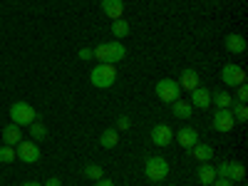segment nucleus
<instances>
[{
  "instance_id": "obj_1",
  "label": "nucleus",
  "mask_w": 248,
  "mask_h": 186,
  "mask_svg": "<svg viewBox=\"0 0 248 186\" xmlns=\"http://www.w3.org/2000/svg\"><path fill=\"white\" fill-rule=\"evenodd\" d=\"M94 57L102 62V65H117L127 57V47L122 43H102L94 47Z\"/></svg>"
},
{
  "instance_id": "obj_2",
  "label": "nucleus",
  "mask_w": 248,
  "mask_h": 186,
  "mask_svg": "<svg viewBox=\"0 0 248 186\" xmlns=\"http://www.w3.org/2000/svg\"><path fill=\"white\" fill-rule=\"evenodd\" d=\"M90 82L97 87V90H107L117 82V70L114 65H97L92 72H90Z\"/></svg>"
},
{
  "instance_id": "obj_3",
  "label": "nucleus",
  "mask_w": 248,
  "mask_h": 186,
  "mask_svg": "<svg viewBox=\"0 0 248 186\" xmlns=\"http://www.w3.org/2000/svg\"><path fill=\"white\" fill-rule=\"evenodd\" d=\"M10 117H13V124H17V127H30L37 119V112L32 109V105H28V102H15L10 107Z\"/></svg>"
},
{
  "instance_id": "obj_4",
  "label": "nucleus",
  "mask_w": 248,
  "mask_h": 186,
  "mask_svg": "<svg viewBox=\"0 0 248 186\" xmlns=\"http://www.w3.org/2000/svg\"><path fill=\"white\" fill-rule=\"evenodd\" d=\"M144 174H147L149 181H164L169 176V161L161 156H149L147 164H144Z\"/></svg>"
},
{
  "instance_id": "obj_5",
  "label": "nucleus",
  "mask_w": 248,
  "mask_h": 186,
  "mask_svg": "<svg viewBox=\"0 0 248 186\" xmlns=\"http://www.w3.org/2000/svg\"><path fill=\"white\" fill-rule=\"evenodd\" d=\"M156 97L161 99V102H176L179 97H181V87H179V82L176 79H171V77H164V79H159L156 82Z\"/></svg>"
},
{
  "instance_id": "obj_6",
  "label": "nucleus",
  "mask_w": 248,
  "mask_h": 186,
  "mask_svg": "<svg viewBox=\"0 0 248 186\" xmlns=\"http://www.w3.org/2000/svg\"><path fill=\"white\" fill-rule=\"evenodd\" d=\"M216 176L229 179V181H243L246 179V167L238 161H223L216 167Z\"/></svg>"
},
{
  "instance_id": "obj_7",
  "label": "nucleus",
  "mask_w": 248,
  "mask_h": 186,
  "mask_svg": "<svg viewBox=\"0 0 248 186\" xmlns=\"http://www.w3.org/2000/svg\"><path fill=\"white\" fill-rule=\"evenodd\" d=\"M221 79H223V85H229V87H238L246 82V70L238 67V65H223Z\"/></svg>"
},
{
  "instance_id": "obj_8",
  "label": "nucleus",
  "mask_w": 248,
  "mask_h": 186,
  "mask_svg": "<svg viewBox=\"0 0 248 186\" xmlns=\"http://www.w3.org/2000/svg\"><path fill=\"white\" fill-rule=\"evenodd\" d=\"M233 124H236V119H233V114H231V107L214 112V129H216V132L226 134V132L233 129Z\"/></svg>"
},
{
  "instance_id": "obj_9",
  "label": "nucleus",
  "mask_w": 248,
  "mask_h": 186,
  "mask_svg": "<svg viewBox=\"0 0 248 186\" xmlns=\"http://www.w3.org/2000/svg\"><path fill=\"white\" fill-rule=\"evenodd\" d=\"M15 154H17L20 161H25V164H35V161L40 159V149H37L35 141H20L17 149H15Z\"/></svg>"
},
{
  "instance_id": "obj_10",
  "label": "nucleus",
  "mask_w": 248,
  "mask_h": 186,
  "mask_svg": "<svg viewBox=\"0 0 248 186\" xmlns=\"http://www.w3.org/2000/svg\"><path fill=\"white\" fill-rule=\"evenodd\" d=\"M152 141L156 144V147H169V144L174 141V132L169 124H156V127L152 129Z\"/></svg>"
},
{
  "instance_id": "obj_11",
  "label": "nucleus",
  "mask_w": 248,
  "mask_h": 186,
  "mask_svg": "<svg viewBox=\"0 0 248 186\" xmlns=\"http://www.w3.org/2000/svg\"><path fill=\"white\" fill-rule=\"evenodd\" d=\"M189 105H191V107H199V109H206V107L211 105V92L206 90V87H194Z\"/></svg>"
},
{
  "instance_id": "obj_12",
  "label": "nucleus",
  "mask_w": 248,
  "mask_h": 186,
  "mask_svg": "<svg viewBox=\"0 0 248 186\" xmlns=\"http://www.w3.org/2000/svg\"><path fill=\"white\" fill-rule=\"evenodd\" d=\"M176 141L181 144L184 149H191L194 144H199V132L194 127H184V129L176 132Z\"/></svg>"
},
{
  "instance_id": "obj_13",
  "label": "nucleus",
  "mask_w": 248,
  "mask_h": 186,
  "mask_svg": "<svg viewBox=\"0 0 248 186\" xmlns=\"http://www.w3.org/2000/svg\"><path fill=\"white\" fill-rule=\"evenodd\" d=\"M179 87L181 90H186V92H191L194 87H199V72L196 70H184L181 75H179Z\"/></svg>"
},
{
  "instance_id": "obj_14",
  "label": "nucleus",
  "mask_w": 248,
  "mask_h": 186,
  "mask_svg": "<svg viewBox=\"0 0 248 186\" xmlns=\"http://www.w3.org/2000/svg\"><path fill=\"white\" fill-rule=\"evenodd\" d=\"M223 45H226V50H229V52L241 55V52H246V37L231 32V35H226V43H223Z\"/></svg>"
},
{
  "instance_id": "obj_15",
  "label": "nucleus",
  "mask_w": 248,
  "mask_h": 186,
  "mask_svg": "<svg viewBox=\"0 0 248 186\" xmlns=\"http://www.w3.org/2000/svg\"><path fill=\"white\" fill-rule=\"evenodd\" d=\"M102 10H105L107 17L119 20L124 15V3H122V0H102Z\"/></svg>"
},
{
  "instance_id": "obj_16",
  "label": "nucleus",
  "mask_w": 248,
  "mask_h": 186,
  "mask_svg": "<svg viewBox=\"0 0 248 186\" xmlns=\"http://www.w3.org/2000/svg\"><path fill=\"white\" fill-rule=\"evenodd\" d=\"M3 141L8 144V147H17V144L23 141V132H20L17 124H8V127L3 129Z\"/></svg>"
},
{
  "instance_id": "obj_17",
  "label": "nucleus",
  "mask_w": 248,
  "mask_h": 186,
  "mask_svg": "<svg viewBox=\"0 0 248 186\" xmlns=\"http://www.w3.org/2000/svg\"><path fill=\"white\" fill-rule=\"evenodd\" d=\"M196 174H199V181H201L203 186H211V184L216 181V169L211 167V164H206V161L199 167V171H196Z\"/></svg>"
},
{
  "instance_id": "obj_18",
  "label": "nucleus",
  "mask_w": 248,
  "mask_h": 186,
  "mask_svg": "<svg viewBox=\"0 0 248 186\" xmlns=\"http://www.w3.org/2000/svg\"><path fill=\"white\" fill-rule=\"evenodd\" d=\"M189 152H191V156L199 159V161H209V159H214V149L209 147V144H194Z\"/></svg>"
},
{
  "instance_id": "obj_19",
  "label": "nucleus",
  "mask_w": 248,
  "mask_h": 186,
  "mask_svg": "<svg viewBox=\"0 0 248 186\" xmlns=\"http://www.w3.org/2000/svg\"><path fill=\"white\" fill-rule=\"evenodd\" d=\"M171 112H174V117H179V119H189L194 109H191V105H189V102L176 99V102H171Z\"/></svg>"
},
{
  "instance_id": "obj_20",
  "label": "nucleus",
  "mask_w": 248,
  "mask_h": 186,
  "mask_svg": "<svg viewBox=\"0 0 248 186\" xmlns=\"http://www.w3.org/2000/svg\"><path fill=\"white\" fill-rule=\"evenodd\" d=\"M99 144L105 149H114L117 144H119V132L117 129H105V132H102V137H99Z\"/></svg>"
},
{
  "instance_id": "obj_21",
  "label": "nucleus",
  "mask_w": 248,
  "mask_h": 186,
  "mask_svg": "<svg viewBox=\"0 0 248 186\" xmlns=\"http://www.w3.org/2000/svg\"><path fill=\"white\" fill-rule=\"evenodd\" d=\"M211 102H214L218 109H226V107H231V105H233V97H231L229 92H223V90H221V92H214V94H211Z\"/></svg>"
},
{
  "instance_id": "obj_22",
  "label": "nucleus",
  "mask_w": 248,
  "mask_h": 186,
  "mask_svg": "<svg viewBox=\"0 0 248 186\" xmlns=\"http://www.w3.org/2000/svg\"><path fill=\"white\" fill-rule=\"evenodd\" d=\"M112 35L114 37H127L129 35V23L124 17H119V20H112Z\"/></svg>"
},
{
  "instance_id": "obj_23",
  "label": "nucleus",
  "mask_w": 248,
  "mask_h": 186,
  "mask_svg": "<svg viewBox=\"0 0 248 186\" xmlns=\"http://www.w3.org/2000/svg\"><path fill=\"white\" fill-rule=\"evenodd\" d=\"M30 137H32V141H43V139H47V127L45 124H40L37 119L30 124Z\"/></svg>"
},
{
  "instance_id": "obj_24",
  "label": "nucleus",
  "mask_w": 248,
  "mask_h": 186,
  "mask_svg": "<svg viewBox=\"0 0 248 186\" xmlns=\"http://www.w3.org/2000/svg\"><path fill=\"white\" fill-rule=\"evenodd\" d=\"M85 176L99 181L102 176H105V171H102V167H97V164H87V167H85Z\"/></svg>"
},
{
  "instance_id": "obj_25",
  "label": "nucleus",
  "mask_w": 248,
  "mask_h": 186,
  "mask_svg": "<svg viewBox=\"0 0 248 186\" xmlns=\"http://www.w3.org/2000/svg\"><path fill=\"white\" fill-rule=\"evenodd\" d=\"M15 147H8V144H5V147H0V161H3V164H10V161H15Z\"/></svg>"
},
{
  "instance_id": "obj_26",
  "label": "nucleus",
  "mask_w": 248,
  "mask_h": 186,
  "mask_svg": "<svg viewBox=\"0 0 248 186\" xmlns=\"http://www.w3.org/2000/svg\"><path fill=\"white\" fill-rule=\"evenodd\" d=\"M231 114H233V119H236V122H246V119H248V109H246L243 102H238V105L231 109Z\"/></svg>"
},
{
  "instance_id": "obj_27",
  "label": "nucleus",
  "mask_w": 248,
  "mask_h": 186,
  "mask_svg": "<svg viewBox=\"0 0 248 186\" xmlns=\"http://www.w3.org/2000/svg\"><path fill=\"white\" fill-rule=\"evenodd\" d=\"M129 124H132V119H129L127 114H122V117L117 119V132H124V129H129Z\"/></svg>"
},
{
  "instance_id": "obj_28",
  "label": "nucleus",
  "mask_w": 248,
  "mask_h": 186,
  "mask_svg": "<svg viewBox=\"0 0 248 186\" xmlns=\"http://www.w3.org/2000/svg\"><path fill=\"white\" fill-rule=\"evenodd\" d=\"M236 97H238V102H243V105H246V99H248V87H246V82H243V85H238Z\"/></svg>"
},
{
  "instance_id": "obj_29",
  "label": "nucleus",
  "mask_w": 248,
  "mask_h": 186,
  "mask_svg": "<svg viewBox=\"0 0 248 186\" xmlns=\"http://www.w3.org/2000/svg\"><path fill=\"white\" fill-rule=\"evenodd\" d=\"M94 57V50L92 47H82L79 50V60H92Z\"/></svg>"
},
{
  "instance_id": "obj_30",
  "label": "nucleus",
  "mask_w": 248,
  "mask_h": 186,
  "mask_svg": "<svg viewBox=\"0 0 248 186\" xmlns=\"http://www.w3.org/2000/svg\"><path fill=\"white\" fill-rule=\"evenodd\" d=\"M214 186H233V181H229V179H221V176H216Z\"/></svg>"
},
{
  "instance_id": "obj_31",
  "label": "nucleus",
  "mask_w": 248,
  "mask_h": 186,
  "mask_svg": "<svg viewBox=\"0 0 248 186\" xmlns=\"http://www.w3.org/2000/svg\"><path fill=\"white\" fill-rule=\"evenodd\" d=\"M45 186H62V184H60V179H57V176H52V179H47V181H45Z\"/></svg>"
},
{
  "instance_id": "obj_32",
  "label": "nucleus",
  "mask_w": 248,
  "mask_h": 186,
  "mask_svg": "<svg viewBox=\"0 0 248 186\" xmlns=\"http://www.w3.org/2000/svg\"><path fill=\"white\" fill-rule=\"evenodd\" d=\"M97 186H114V181H109V179H99Z\"/></svg>"
},
{
  "instance_id": "obj_33",
  "label": "nucleus",
  "mask_w": 248,
  "mask_h": 186,
  "mask_svg": "<svg viewBox=\"0 0 248 186\" xmlns=\"http://www.w3.org/2000/svg\"><path fill=\"white\" fill-rule=\"evenodd\" d=\"M23 186H43V184H37V181H25Z\"/></svg>"
}]
</instances>
